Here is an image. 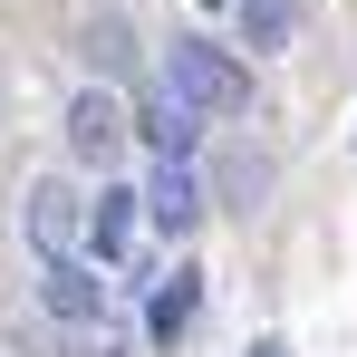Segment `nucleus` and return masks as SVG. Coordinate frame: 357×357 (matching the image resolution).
Masks as SVG:
<instances>
[{
  "label": "nucleus",
  "instance_id": "obj_1",
  "mask_svg": "<svg viewBox=\"0 0 357 357\" xmlns=\"http://www.w3.org/2000/svg\"><path fill=\"white\" fill-rule=\"evenodd\" d=\"M165 87L193 97L203 116H241V107H251V68H241L232 49H213V39H174V49H165Z\"/></svg>",
  "mask_w": 357,
  "mask_h": 357
},
{
  "label": "nucleus",
  "instance_id": "obj_2",
  "mask_svg": "<svg viewBox=\"0 0 357 357\" xmlns=\"http://www.w3.org/2000/svg\"><path fill=\"white\" fill-rule=\"evenodd\" d=\"M20 232H29L39 261H68V251L87 241V193H77L68 174H39L29 193H20Z\"/></svg>",
  "mask_w": 357,
  "mask_h": 357
},
{
  "label": "nucleus",
  "instance_id": "obj_3",
  "mask_svg": "<svg viewBox=\"0 0 357 357\" xmlns=\"http://www.w3.org/2000/svg\"><path fill=\"white\" fill-rule=\"evenodd\" d=\"M39 309L59 319V328H107V280L68 251V261H39Z\"/></svg>",
  "mask_w": 357,
  "mask_h": 357
},
{
  "label": "nucleus",
  "instance_id": "obj_4",
  "mask_svg": "<svg viewBox=\"0 0 357 357\" xmlns=\"http://www.w3.org/2000/svg\"><path fill=\"white\" fill-rule=\"evenodd\" d=\"M68 155H77V165H116V155H126L116 87H77V97H68Z\"/></svg>",
  "mask_w": 357,
  "mask_h": 357
},
{
  "label": "nucleus",
  "instance_id": "obj_5",
  "mask_svg": "<svg viewBox=\"0 0 357 357\" xmlns=\"http://www.w3.org/2000/svg\"><path fill=\"white\" fill-rule=\"evenodd\" d=\"M145 213H155L165 232H193V222H203V174H193V155H155V183H145Z\"/></svg>",
  "mask_w": 357,
  "mask_h": 357
},
{
  "label": "nucleus",
  "instance_id": "obj_6",
  "mask_svg": "<svg viewBox=\"0 0 357 357\" xmlns=\"http://www.w3.org/2000/svg\"><path fill=\"white\" fill-rule=\"evenodd\" d=\"M203 107H193V97H174V87H155V97H145V107H135V135H145V145H155V155H193V145H203Z\"/></svg>",
  "mask_w": 357,
  "mask_h": 357
},
{
  "label": "nucleus",
  "instance_id": "obj_7",
  "mask_svg": "<svg viewBox=\"0 0 357 357\" xmlns=\"http://www.w3.org/2000/svg\"><path fill=\"white\" fill-rule=\"evenodd\" d=\"M135 203H145V193H97V203H87V251H97L107 271L135 261V222H145Z\"/></svg>",
  "mask_w": 357,
  "mask_h": 357
},
{
  "label": "nucleus",
  "instance_id": "obj_8",
  "mask_svg": "<svg viewBox=\"0 0 357 357\" xmlns=\"http://www.w3.org/2000/svg\"><path fill=\"white\" fill-rule=\"evenodd\" d=\"M193 309H203V271H165L155 299H145V338H155V348H174L183 328H193Z\"/></svg>",
  "mask_w": 357,
  "mask_h": 357
},
{
  "label": "nucleus",
  "instance_id": "obj_9",
  "mask_svg": "<svg viewBox=\"0 0 357 357\" xmlns=\"http://www.w3.org/2000/svg\"><path fill=\"white\" fill-rule=\"evenodd\" d=\"M232 20H241V49L261 59V49H290V29H299V0H232Z\"/></svg>",
  "mask_w": 357,
  "mask_h": 357
},
{
  "label": "nucleus",
  "instance_id": "obj_10",
  "mask_svg": "<svg viewBox=\"0 0 357 357\" xmlns=\"http://www.w3.org/2000/svg\"><path fill=\"white\" fill-rule=\"evenodd\" d=\"M213 193H222L232 213H261V193H271V165H261V155H222V165H213Z\"/></svg>",
  "mask_w": 357,
  "mask_h": 357
},
{
  "label": "nucleus",
  "instance_id": "obj_11",
  "mask_svg": "<svg viewBox=\"0 0 357 357\" xmlns=\"http://www.w3.org/2000/svg\"><path fill=\"white\" fill-rule=\"evenodd\" d=\"M87 59L97 77H126V20H87Z\"/></svg>",
  "mask_w": 357,
  "mask_h": 357
},
{
  "label": "nucleus",
  "instance_id": "obj_12",
  "mask_svg": "<svg viewBox=\"0 0 357 357\" xmlns=\"http://www.w3.org/2000/svg\"><path fill=\"white\" fill-rule=\"evenodd\" d=\"M251 357H290V348H280V338H261V348H251Z\"/></svg>",
  "mask_w": 357,
  "mask_h": 357
},
{
  "label": "nucleus",
  "instance_id": "obj_13",
  "mask_svg": "<svg viewBox=\"0 0 357 357\" xmlns=\"http://www.w3.org/2000/svg\"><path fill=\"white\" fill-rule=\"evenodd\" d=\"M203 10H232V0H203Z\"/></svg>",
  "mask_w": 357,
  "mask_h": 357
}]
</instances>
